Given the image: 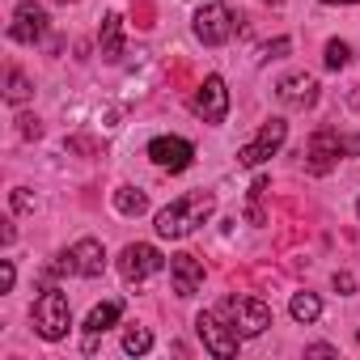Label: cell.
<instances>
[{"mask_svg": "<svg viewBox=\"0 0 360 360\" xmlns=\"http://www.w3.org/2000/svg\"><path fill=\"white\" fill-rule=\"evenodd\" d=\"M148 161L161 165V169H169V174H183V169L195 161V148H191V140H183V136H157V140L148 144Z\"/></svg>", "mask_w": 360, "mask_h": 360, "instance_id": "obj_7", "label": "cell"}, {"mask_svg": "<svg viewBox=\"0 0 360 360\" xmlns=\"http://www.w3.org/2000/svg\"><path fill=\"white\" fill-rule=\"evenodd\" d=\"M161 267H165V259H161V250L148 246V242H136V246H127V250L119 255V271H123V280H131V284L157 276Z\"/></svg>", "mask_w": 360, "mask_h": 360, "instance_id": "obj_10", "label": "cell"}, {"mask_svg": "<svg viewBox=\"0 0 360 360\" xmlns=\"http://www.w3.org/2000/svg\"><path fill=\"white\" fill-rule=\"evenodd\" d=\"M169 280H174V292L178 297H191L204 284V263L195 255H174L169 259Z\"/></svg>", "mask_w": 360, "mask_h": 360, "instance_id": "obj_12", "label": "cell"}, {"mask_svg": "<svg viewBox=\"0 0 360 360\" xmlns=\"http://www.w3.org/2000/svg\"><path fill=\"white\" fill-rule=\"evenodd\" d=\"M47 9L43 5H30V0H26V5H18V13H13V26H9V39L13 43H26V47H34L43 34H47Z\"/></svg>", "mask_w": 360, "mask_h": 360, "instance_id": "obj_11", "label": "cell"}, {"mask_svg": "<svg viewBox=\"0 0 360 360\" xmlns=\"http://www.w3.org/2000/svg\"><path fill=\"white\" fill-rule=\"evenodd\" d=\"M284 140H288V123H284V119H271V123L259 127V136H255L246 148H238V161H242V165H263L271 153H280Z\"/></svg>", "mask_w": 360, "mask_h": 360, "instance_id": "obj_9", "label": "cell"}, {"mask_svg": "<svg viewBox=\"0 0 360 360\" xmlns=\"http://www.w3.org/2000/svg\"><path fill=\"white\" fill-rule=\"evenodd\" d=\"M212 212H217V195H212V191H191V195H183V200H174L169 208H161L153 229H157L161 238H187V233H195Z\"/></svg>", "mask_w": 360, "mask_h": 360, "instance_id": "obj_1", "label": "cell"}, {"mask_svg": "<svg viewBox=\"0 0 360 360\" xmlns=\"http://www.w3.org/2000/svg\"><path fill=\"white\" fill-rule=\"evenodd\" d=\"M195 330H200L204 347H208L217 360H233L238 347H242V335H238L233 326H225L217 314H200V318H195Z\"/></svg>", "mask_w": 360, "mask_h": 360, "instance_id": "obj_6", "label": "cell"}, {"mask_svg": "<svg viewBox=\"0 0 360 360\" xmlns=\"http://www.w3.org/2000/svg\"><path fill=\"white\" fill-rule=\"evenodd\" d=\"M191 110L204 123H225V115H229V89H225V81L221 77H204V85L191 98Z\"/></svg>", "mask_w": 360, "mask_h": 360, "instance_id": "obj_8", "label": "cell"}, {"mask_svg": "<svg viewBox=\"0 0 360 360\" xmlns=\"http://www.w3.org/2000/svg\"><path fill=\"white\" fill-rule=\"evenodd\" d=\"M13 208H18V212H30V208H34V200H30V191H26V187H18V191H13Z\"/></svg>", "mask_w": 360, "mask_h": 360, "instance_id": "obj_24", "label": "cell"}, {"mask_svg": "<svg viewBox=\"0 0 360 360\" xmlns=\"http://www.w3.org/2000/svg\"><path fill=\"white\" fill-rule=\"evenodd\" d=\"M305 352H309V356H335V347H330V343H314V347H305Z\"/></svg>", "mask_w": 360, "mask_h": 360, "instance_id": "obj_27", "label": "cell"}, {"mask_svg": "<svg viewBox=\"0 0 360 360\" xmlns=\"http://www.w3.org/2000/svg\"><path fill=\"white\" fill-rule=\"evenodd\" d=\"M335 157H343V136L339 131H318L309 140V169L314 174H326Z\"/></svg>", "mask_w": 360, "mask_h": 360, "instance_id": "obj_14", "label": "cell"}, {"mask_svg": "<svg viewBox=\"0 0 360 360\" xmlns=\"http://www.w3.org/2000/svg\"><path fill=\"white\" fill-rule=\"evenodd\" d=\"M322 5H360V0H322Z\"/></svg>", "mask_w": 360, "mask_h": 360, "instance_id": "obj_28", "label": "cell"}, {"mask_svg": "<svg viewBox=\"0 0 360 360\" xmlns=\"http://www.w3.org/2000/svg\"><path fill=\"white\" fill-rule=\"evenodd\" d=\"M115 208H119L123 217H140V212L148 208V200H144V191H136V187H119V191H115Z\"/></svg>", "mask_w": 360, "mask_h": 360, "instance_id": "obj_18", "label": "cell"}, {"mask_svg": "<svg viewBox=\"0 0 360 360\" xmlns=\"http://www.w3.org/2000/svg\"><path fill=\"white\" fill-rule=\"evenodd\" d=\"M191 22H195V39L204 47H221L233 39V9L229 5H204Z\"/></svg>", "mask_w": 360, "mask_h": 360, "instance_id": "obj_5", "label": "cell"}, {"mask_svg": "<svg viewBox=\"0 0 360 360\" xmlns=\"http://www.w3.org/2000/svg\"><path fill=\"white\" fill-rule=\"evenodd\" d=\"M288 314H292L297 322H318V318H322V301H318L314 292H292Z\"/></svg>", "mask_w": 360, "mask_h": 360, "instance_id": "obj_17", "label": "cell"}, {"mask_svg": "<svg viewBox=\"0 0 360 360\" xmlns=\"http://www.w3.org/2000/svg\"><path fill=\"white\" fill-rule=\"evenodd\" d=\"M18 123H22V136H26V140H34V136L43 131V127H39V119H30V115H22Z\"/></svg>", "mask_w": 360, "mask_h": 360, "instance_id": "obj_25", "label": "cell"}, {"mask_svg": "<svg viewBox=\"0 0 360 360\" xmlns=\"http://www.w3.org/2000/svg\"><path fill=\"white\" fill-rule=\"evenodd\" d=\"M335 288H339V292H343V297H347V292H352V288H356V280H352V276H347V271H339V276H335Z\"/></svg>", "mask_w": 360, "mask_h": 360, "instance_id": "obj_26", "label": "cell"}, {"mask_svg": "<svg viewBox=\"0 0 360 360\" xmlns=\"http://www.w3.org/2000/svg\"><path fill=\"white\" fill-rule=\"evenodd\" d=\"M347 60H352V47H347V43H339V39L326 43V68H343Z\"/></svg>", "mask_w": 360, "mask_h": 360, "instance_id": "obj_21", "label": "cell"}, {"mask_svg": "<svg viewBox=\"0 0 360 360\" xmlns=\"http://www.w3.org/2000/svg\"><path fill=\"white\" fill-rule=\"evenodd\" d=\"M30 94H34V89H30V81H26V77H22L18 68H9V89H5V98H9L13 106H22V102H26Z\"/></svg>", "mask_w": 360, "mask_h": 360, "instance_id": "obj_20", "label": "cell"}, {"mask_svg": "<svg viewBox=\"0 0 360 360\" xmlns=\"http://www.w3.org/2000/svg\"><path fill=\"white\" fill-rule=\"evenodd\" d=\"M356 212H360V204H356Z\"/></svg>", "mask_w": 360, "mask_h": 360, "instance_id": "obj_31", "label": "cell"}, {"mask_svg": "<svg viewBox=\"0 0 360 360\" xmlns=\"http://www.w3.org/2000/svg\"><path fill=\"white\" fill-rule=\"evenodd\" d=\"M13 280H18V271H13V263L5 259V263H0V292H13Z\"/></svg>", "mask_w": 360, "mask_h": 360, "instance_id": "obj_22", "label": "cell"}, {"mask_svg": "<svg viewBox=\"0 0 360 360\" xmlns=\"http://www.w3.org/2000/svg\"><path fill=\"white\" fill-rule=\"evenodd\" d=\"M288 47H292L288 39H276V43H267V47H263V60H280V56H284Z\"/></svg>", "mask_w": 360, "mask_h": 360, "instance_id": "obj_23", "label": "cell"}, {"mask_svg": "<svg viewBox=\"0 0 360 360\" xmlns=\"http://www.w3.org/2000/svg\"><path fill=\"white\" fill-rule=\"evenodd\" d=\"M225 314H229V322H233V330L242 339H255V335H263L271 326V305L259 301V297H229Z\"/></svg>", "mask_w": 360, "mask_h": 360, "instance_id": "obj_3", "label": "cell"}, {"mask_svg": "<svg viewBox=\"0 0 360 360\" xmlns=\"http://www.w3.org/2000/svg\"><path fill=\"white\" fill-rule=\"evenodd\" d=\"M119 314H123V301H102V305L89 309L85 330H89V335H102V330H110V326L119 322Z\"/></svg>", "mask_w": 360, "mask_h": 360, "instance_id": "obj_16", "label": "cell"}, {"mask_svg": "<svg viewBox=\"0 0 360 360\" xmlns=\"http://www.w3.org/2000/svg\"><path fill=\"white\" fill-rule=\"evenodd\" d=\"M68 326H72V305H68V297H64L60 288H47V292L34 301V330L56 343V339L68 335Z\"/></svg>", "mask_w": 360, "mask_h": 360, "instance_id": "obj_2", "label": "cell"}, {"mask_svg": "<svg viewBox=\"0 0 360 360\" xmlns=\"http://www.w3.org/2000/svg\"><path fill=\"white\" fill-rule=\"evenodd\" d=\"M276 98L284 102V106H292V110H305V106H314L318 102V81L314 77H284L280 81V89H276Z\"/></svg>", "mask_w": 360, "mask_h": 360, "instance_id": "obj_13", "label": "cell"}, {"mask_svg": "<svg viewBox=\"0 0 360 360\" xmlns=\"http://www.w3.org/2000/svg\"><path fill=\"white\" fill-rule=\"evenodd\" d=\"M148 347H153L148 326H127V330H123V352H127V356H144Z\"/></svg>", "mask_w": 360, "mask_h": 360, "instance_id": "obj_19", "label": "cell"}, {"mask_svg": "<svg viewBox=\"0 0 360 360\" xmlns=\"http://www.w3.org/2000/svg\"><path fill=\"white\" fill-rule=\"evenodd\" d=\"M267 5H280V0H267Z\"/></svg>", "mask_w": 360, "mask_h": 360, "instance_id": "obj_29", "label": "cell"}, {"mask_svg": "<svg viewBox=\"0 0 360 360\" xmlns=\"http://www.w3.org/2000/svg\"><path fill=\"white\" fill-rule=\"evenodd\" d=\"M60 5H68V0H60Z\"/></svg>", "mask_w": 360, "mask_h": 360, "instance_id": "obj_30", "label": "cell"}, {"mask_svg": "<svg viewBox=\"0 0 360 360\" xmlns=\"http://www.w3.org/2000/svg\"><path fill=\"white\" fill-rule=\"evenodd\" d=\"M102 56L110 64L123 56V18L119 13H106V22H102Z\"/></svg>", "mask_w": 360, "mask_h": 360, "instance_id": "obj_15", "label": "cell"}, {"mask_svg": "<svg viewBox=\"0 0 360 360\" xmlns=\"http://www.w3.org/2000/svg\"><path fill=\"white\" fill-rule=\"evenodd\" d=\"M56 271H68V276H85V280H98L106 271V250L98 238H81L68 255H60Z\"/></svg>", "mask_w": 360, "mask_h": 360, "instance_id": "obj_4", "label": "cell"}]
</instances>
